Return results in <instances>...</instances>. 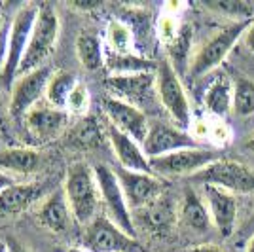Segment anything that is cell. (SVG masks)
<instances>
[{"instance_id":"cell-30","label":"cell","mask_w":254,"mask_h":252,"mask_svg":"<svg viewBox=\"0 0 254 252\" xmlns=\"http://www.w3.org/2000/svg\"><path fill=\"white\" fill-rule=\"evenodd\" d=\"M190 44H191V31L190 25H182L179 36L173 40V42L167 46L171 53V64L175 66V70L179 66H184L186 61H188V52H190ZM179 72V70H177Z\"/></svg>"},{"instance_id":"cell-14","label":"cell","mask_w":254,"mask_h":252,"mask_svg":"<svg viewBox=\"0 0 254 252\" xmlns=\"http://www.w3.org/2000/svg\"><path fill=\"white\" fill-rule=\"evenodd\" d=\"M66 122H68V112L66 110L55 108L50 103L40 101L38 105L32 106L27 112L21 124L25 127V133L36 144H44V142H50L55 137H59L66 127Z\"/></svg>"},{"instance_id":"cell-36","label":"cell","mask_w":254,"mask_h":252,"mask_svg":"<svg viewBox=\"0 0 254 252\" xmlns=\"http://www.w3.org/2000/svg\"><path fill=\"white\" fill-rule=\"evenodd\" d=\"M184 252H224V251L220 247H216V245H197V247L186 249Z\"/></svg>"},{"instance_id":"cell-16","label":"cell","mask_w":254,"mask_h":252,"mask_svg":"<svg viewBox=\"0 0 254 252\" xmlns=\"http://www.w3.org/2000/svg\"><path fill=\"white\" fill-rule=\"evenodd\" d=\"M207 209L211 212L212 226L218 230L222 237H232L237 231V199L235 195L216 186H203Z\"/></svg>"},{"instance_id":"cell-27","label":"cell","mask_w":254,"mask_h":252,"mask_svg":"<svg viewBox=\"0 0 254 252\" xmlns=\"http://www.w3.org/2000/svg\"><path fill=\"white\" fill-rule=\"evenodd\" d=\"M106 46L108 53H116V55H131L133 46H135V36L133 31L127 27V23L120 19H112L106 27Z\"/></svg>"},{"instance_id":"cell-42","label":"cell","mask_w":254,"mask_h":252,"mask_svg":"<svg viewBox=\"0 0 254 252\" xmlns=\"http://www.w3.org/2000/svg\"><path fill=\"white\" fill-rule=\"evenodd\" d=\"M0 252H8V247H6V241H0Z\"/></svg>"},{"instance_id":"cell-33","label":"cell","mask_w":254,"mask_h":252,"mask_svg":"<svg viewBox=\"0 0 254 252\" xmlns=\"http://www.w3.org/2000/svg\"><path fill=\"white\" fill-rule=\"evenodd\" d=\"M209 137L218 144V146H226L232 142V129L226 122H216L209 126Z\"/></svg>"},{"instance_id":"cell-19","label":"cell","mask_w":254,"mask_h":252,"mask_svg":"<svg viewBox=\"0 0 254 252\" xmlns=\"http://www.w3.org/2000/svg\"><path fill=\"white\" fill-rule=\"evenodd\" d=\"M137 212H140V220H142L144 230H148L154 235L169 233L179 218V209L175 207V203L169 199L167 193H161L158 199H154L150 205Z\"/></svg>"},{"instance_id":"cell-3","label":"cell","mask_w":254,"mask_h":252,"mask_svg":"<svg viewBox=\"0 0 254 252\" xmlns=\"http://www.w3.org/2000/svg\"><path fill=\"white\" fill-rule=\"evenodd\" d=\"M57 36H59V17L57 11L50 2H42L38 8V17L32 27L31 38H29V46L27 52L19 66L17 78L23 74H29L36 68H40L44 64H48V57L55 50L57 44Z\"/></svg>"},{"instance_id":"cell-21","label":"cell","mask_w":254,"mask_h":252,"mask_svg":"<svg viewBox=\"0 0 254 252\" xmlns=\"http://www.w3.org/2000/svg\"><path fill=\"white\" fill-rule=\"evenodd\" d=\"M179 220L182 226H186L193 233H207L211 230V212L207 209V205L201 201V197L191 188H186L184 197L180 201Z\"/></svg>"},{"instance_id":"cell-43","label":"cell","mask_w":254,"mask_h":252,"mask_svg":"<svg viewBox=\"0 0 254 252\" xmlns=\"http://www.w3.org/2000/svg\"><path fill=\"white\" fill-rule=\"evenodd\" d=\"M68 252H87V251H85V249H82V247H80V249H78V247H74V249H68Z\"/></svg>"},{"instance_id":"cell-34","label":"cell","mask_w":254,"mask_h":252,"mask_svg":"<svg viewBox=\"0 0 254 252\" xmlns=\"http://www.w3.org/2000/svg\"><path fill=\"white\" fill-rule=\"evenodd\" d=\"M8 40H10V25H6L0 31V70L6 64V57H8Z\"/></svg>"},{"instance_id":"cell-28","label":"cell","mask_w":254,"mask_h":252,"mask_svg":"<svg viewBox=\"0 0 254 252\" xmlns=\"http://www.w3.org/2000/svg\"><path fill=\"white\" fill-rule=\"evenodd\" d=\"M232 112L239 118H249L254 114V80L247 76H237L233 80Z\"/></svg>"},{"instance_id":"cell-35","label":"cell","mask_w":254,"mask_h":252,"mask_svg":"<svg viewBox=\"0 0 254 252\" xmlns=\"http://www.w3.org/2000/svg\"><path fill=\"white\" fill-rule=\"evenodd\" d=\"M254 235V210H253V214L249 216V220L245 222L243 226H241V231H239V239L241 241H249L251 237Z\"/></svg>"},{"instance_id":"cell-10","label":"cell","mask_w":254,"mask_h":252,"mask_svg":"<svg viewBox=\"0 0 254 252\" xmlns=\"http://www.w3.org/2000/svg\"><path fill=\"white\" fill-rule=\"evenodd\" d=\"M53 68L50 64H44L40 68L32 70L29 74L19 76L11 85V97L8 105V114L15 122H23V118L32 106H36L42 97H46V87L52 78Z\"/></svg>"},{"instance_id":"cell-13","label":"cell","mask_w":254,"mask_h":252,"mask_svg":"<svg viewBox=\"0 0 254 252\" xmlns=\"http://www.w3.org/2000/svg\"><path fill=\"white\" fill-rule=\"evenodd\" d=\"M101 105H103V112L110 126L126 133L127 137H131L133 140H137L140 146L144 144L150 129L148 118L144 114V110L129 105V103H124L120 99H114L110 95L103 97Z\"/></svg>"},{"instance_id":"cell-18","label":"cell","mask_w":254,"mask_h":252,"mask_svg":"<svg viewBox=\"0 0 254 252\" xmlns=\"http://www.w3.org/2000/svg\"><path fill=\"white\" fill-rule=\"evenodd\" d=\"M44 184L38 182H29L21 184L15 182L4 191H0V218H8V216H17L31 209L36 201L44 195Z\"/></svg>"},{"instance_id":"cell-37","label":"cell","mask_w":254,"mask_h":252,"mask_svg":"<svg viewBox=\"0 0 254 252\" xmlns=\"http://www.w3.org/2000/svg\"><path fill=\"white\" fill-rule=\"evenodd\" d=\"M243 40H245V46H247V50L254 53V21L251 23V27L247 29V32H245V36H243Z\"/></svg>"},{"instance_id":"cell-1","label":"cell","mask_w":254,"mask_h":252,"mask_svg":"<svg viewBox=\"0 0 254 252\" xmlns=\"http://www.w3.org/2000/svg\"><path fill=\"white\" fill-rule=\"evenodd\" d=\"M63 191L68 201L72 218L78 224H89L99 214L101 193L97 186L95 171L84 161H76L66 169Z\"/></svg>"},{"instance_id":"cell-44","label":"cell","mask_w":254,"mask_h":252,"mask_svg":"<svg viewBox=\"0 0 254 252\" xmlns=\"http://www.w3.org/2000/svg\"><path fill=\"white\" fill-rule=\"evenodd\" d=\"M4 27H6V21H4V15H2V13H0V31H2V29H4Z\"/></svg>"},{"instance_id":"cell-7","label":"cell","mask_w":254,"mask_h":252,"mask_svg":"<svg viewBox=\"0 0 254 252\" xmlns=\"http://www.w3.org/2000/svg\"><path fill=\"white\" fill-rule=\"evenodd\" d=\"M191 182H199L203 186H216L230 193H254V169L233 159H218L209 167L190 177Z\"/></svg>"},{"instance_id":"cell-22","label":"cell","mask_w":254,"mask_h":252,"mask_svg":"<svg viewBox=\"0 0 254 252\" xmlns=\"http://www.w3.org/2000/svg\"><path fill=\"white\" fill-rule=\"evenodd\" d=\"M205 110L216 118H224L233 108V80L226 72L216 74L203 97Z\"/></svg>"},{"instance_id":"cell-39","label":"cell","mask_w":254,"mask_h":252,"mask_svg":"<svg viewBox=\"0 0 254 252\" xmlns=\"http://www.w3.org/2000/svg\"><path fill=\"white\" fill-rule=\"evenodd\" d=\"M11 184H15V179L0 171V191H4V189L8 188V186H11Z\"/></svg>"},{"instance_id":"cell-8","label":"cell","mask_w":254,"mask_h":252,"mask_svg":"<svg viewBox=\"0 0 254 252\" xmlns=\"http://www.w3.org/2000/svg\"><path fill=\"white\" fill-rule=\"evenodd\" d=\"M220 156L214 148H184V150H177L171 152L167 156L150 159V167L152 173L165 179V177H193L195 173L209 167L211 163L218 161Z\"/></svg>"},{"instance_id":"cell-6","label":"cell","mask_w":254,"mask_h":252,"mask_svg":"<svg viewBox=\"0 0 254 252\" xmlns=\"http://www.w3.org/2000/svg\"><path fill=\"white\" fill-rule=\"evenodd\" d=\"M95 171L97 186H99V193H101V203L106 210V216L116 224L120 230H124L127 235L137 239V226H135V218L133 212L129 209L126 201V195L122 191V186L118 182V177L114 169L99 163L93 167Z\"/></svg>"},{"instance_id":"cell-45","label":"cell","mask_w":254,"mask_h":252,"mask_svg":"<svg viewBox=\"0 0 254 252\" xmlns=\"http://www.w3.org/2000/svg\"><path fill=\"white\" fill-rule=\"evenodd\" d=\"M4 124V110H2V103H0V126Z\"/></svg>"},{"instance_id":"cell-20","label":"cell","mask_w":254,"mask_h":252,"mask_svg":"<svg viewBox=\"0 0 254 252\" xmlns=\"http://www.w3.org/2000/svg\"><path fill=\"white\" fill-rule=\"evenodd\" d=\"M36 218L44 228H48L53 233H63L68 230L72 212H70L63 188L55 189L42 201L40 209L36 210Z\"/></svg>"},{"instance_id":"cell-12","label":"cell","mask_w":254,"mask_h":252,"mask_svg":"<svg viewBox=\"0 0 254 252\" xmlns=\"http://www.w3.org/2000/svg\"><path fill=\"white\" fill-rule=\"evenodd\" d=\"M114 173L118 177V182L122 186V191L126 195V201L131 212L133 210L144 209L154 199H158L161 193H165V180L152 175V173H138L129 171L124 167H114Z\"/></svg>"},{"instance_id":"cell-38","label":"cell","mask_w":254,"mask_h":252,"mask_svg":"<svg viewBox=\"0 0 254 252\" xmlns=\"http://www.w3.org/2000/svg\"><path fill=\"white\" fill-rule=\"evenodd\" d=\"M6 247H8V252H29L25 249V245L17 241V239H6Z\"/></svg>"},{"instance_id":"cell-4","label":"cell","mask_w":254,"mask_h":252,"mask_svg":"<svg viewBox=\"0 0 254 252\" xmlns=\"http://www.w3.org/2000/svg\"><path fill=\"white\" fill-rule=\"evenodd\" d=\"M38 8H40V4H34V2L23 4L21 8L15 11L10 23L8 57H6L4 68L0 70V82L8 89H11L13 82L17 80V72H19V66H21V61L27 52V46H29L32 27L38 17Z\"/></svg>"},{"instance_id":"cell-11","label":"cell","mask_w":254,"mask_h":252,"mask_svg":"<svg viewBox=\"0 0 254 252\" xmlns=\"http://www.w3.org/2000/svg\"><path fill=\"white\" fill-rule=\"evenodd\" d=\"M105 87L110 91V97L137 106L140 110L142 106L152 105L154 97H158L156 72L110 74L105 78Z\"/></svg>"},{"instance_id":"cell-23","label":"cell","mask_w":254,"mask_h":252,"mask_svg":"<svg viewBox=\"0 0 254 252\" xmlns=\"http://www.w3.org/2000/svg\"><path fill=\"white\" fill-rule=\"evenodd\" d=\"M40 152L36 148H4L0 150V171L6 175H31L40 167Z\"/></svg>"},{"instance_id":"cell-24","label":"cell","mask_w":254,"mask_h":252,"mask_svg":"<svg viewBox=\"0 0 254 252\" xmlns=\"http://www.w3.org/2000/svg\"><path fill=\"white\" fill-rule=\"evenodd\" d=\"M76 55L85 70H99L106 64V53L97 34L84 32L76 40Z\"/></svg>"},{"instance_id":"cell-15","label":"cell","mask_w":254,"mask_h":252,"mask_svg":"<svg viewBox=\"0 0 254 252\" xmlns=\"http://www.w3.org/2000/svg\"><path fill=\"white\" fill-rule=\"evenodd\" d=\"M197 140L195 137L180 129V127H173L167 124H150L148 137L142 144V150L148 159L161 158L167 156L171 152L177 150H184V148H197Z\"/></svg>"},{"instance_id":"cell-9","label":"cell","mask_w":254,"mask_h":252,"mask_svg":"<svg viewBox=\"0 0 254 252\" xmlns=\"http://www.w3.org/2000/svg\"><path fill=\"white\" fill-rule=\"evenodd\" d=\"M82 249L87 252H135L138 251V243L135 237L120 230L106 214L99 212L84 226Z\"/></svg>"},{"instance_id":"cell-41","label":"cell","mask_w":254,"mask_h":252,"mask_svg":"<svg viewBox=\"0 0 254 252\" xmlns=\"http://www.w3.org/2000/svg\"><path fill=\"white\" fill-rule=\"evenodd\" d=\"M245 148H247V150H253L254 152V135L251 138H249V140H247V144H245Z\"/></svg>"},{"instance_id":"cell-5","label":"cell","mask_w":254,"mask_h":252,"mask_svg":"<svg viewBox=\"0 0 254 252\" xmlns=\"http://www.w3.org/2000/svg\"><path fill=\"white\" fill-rule=\"evenodd\" d=\"M156 89L161 106L167 110V114L175 120L177 127L188 131L191 127V106L186 89L180 82L179 72L165 57L158 63L156 68Z\"/></svg>"},{"instance_id":"cell-29","label":"cell","mask_w":254,"mask_h":252,"mask_svg":"<svg viewBox=\"0 0 254 252\" xmlns=\"http://www.w3.org/2000/svg\"><path fill=\"white\" fill-rule=\"evenodd\" d=\"M207 8L230 15L233 17V21H253L254 15V6L245 0H216V2H209Z\"/></svg>"},{"instance_id":"cell-25","label":"cell","mask_w":254,"mask_h":252,"mask_svg":"<svg viewBox=\"0 0 254 252\" xmlns=\"http://www.w3.org/2000/svg\"><path fill=\"white\" fill-rule=\"evenodd\" d=\"M78 84V78L72 72L66 70H53L52 78L46 87V101L55 108H66V101L72 93L74 85Z\"/></svg>"},{"instance_id":"cell-40","label":"cell","mask_w":254,"mask_h":252,"mask_svg":"<svg viewBox=\"0 0 254 252\" xmlns=\"http://www.w3.org/2000/svg\"><path fill=\"white\" fill-rule=\"evenodd\" d=\"M245 252H254V235L247 241V247H245Z\"/></svg>"},{"instance_id":"cell-32","label":"cell","mask_w":254,"mask_h":252,"mask_svg":"<svg viewBox=\"0 0 254 252\" xmlns=\"http://www.w3.org/2000/svg\"><path fill=\"white\" fill-rule=\"evenodd\" d=\"M180 29H182V25L177 21V17H175V15H171V13H163V15L159 17L158 36H159V40L165 44V46H169V44L179 36Z\"/></svg>"},{"instance_id":"cell-2","label":"cell","mask_w":254,"mask_h":252,"mask_svg":"<svg viewBox=\"0 0 254 252\" xmlns=\"http://www.w3.org/2000/svg\"><path fill=\"white\" fill-rule=\"evenodd\" d=\"M253 21H232L230 25H226L214 32L190 61L188 76L191 80H197L205 74L212 72L214 68H218L226 61L230 52L235 48V44L245 36V32Z\"/></svg>"},{"instance_id":"cell-31","label":"cell","mask_w":254,"mask_h":252,"mask_svg":"<svg viewBox=\"0 0 254 252\" xmlns=\"http://www.w3.org/2000/svg\"><path fill=\"white\" fill-rule=\"evenodd\" d=\"M89 106H91V95H89V89L84 82H78L72 89V93L66 101V112L74 116H82L85 118L87 112H89Z\"/></svg>"},{"instance_id":"cell-17","label":"cell","mask_w":254,"mask_h":252,"mask_svg":"<svg viewBox=\"0 0 254 252\" xmlns=\"http://www.w3.org/2000/svg\"><path fill=\"white\" fill-rule=\"evenodd\" d=\"M106 137H108V142L114 150V156H116L120 167L129 169V171H138V173H152L150 159L146 158L144 150L137 140L127 137L126 133L118 131L116 127H112L110 124L106 126Z\"/></svg>"},{"instance_id":"cell-26","label":"cell","mask_w":254,"mask_h":252,"mask_svg":"<svg viewBox=\"0 0 254 252\" xmlns=\"http://www.w3.org/2000/svg\"><path fill=\"white\" fill-rule=\"evenodd\" d=\"M106 129L97 124L95 118L85 116L80 120V124L70 131V142L78 148H101L105 144Z\"/></svg>"}]
</instances>
